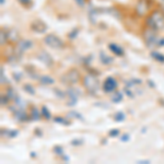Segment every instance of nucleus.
Returning <instances> with one entry per match:
<instances>
[{
    "label": "nucleus",
    "instance_id": "a211bd4d",
    "mask_svg": "<svg viewBox=\"0 0 164 164\" xmlns=\"http://www.w3.org/2000/svg\"><path fill=\"white\" fill-rule=\"evenodd\" d=\"M100 60H101V63H103V65H109V63H113V58L109 57V56H107L106 54L104 52H102L101 54H100Z\"/></svg>",
    "mask_w": 164,
    "mask_h": 164
},
{
    "label": "nucleus",
    "instance_id": "ddd939ff",
    "mask_svg": "<svg viewBox=\"0 0 164 164\" xmlns=\"http://www.w3.org/2000/svg\"><path fill=\"white\" fill-rule=\"evenodd\" d=\"M31 29L36 33H44L47 30V26L42 21H36L33 22V24L31 25Z\"/></svg>",
    "mask_w": 164,
    "mask_h": 164
},
{
    "label": "nucleus",
    "instance_id": "6e6552de",
    "mask_svg": "<svg viewBox=\"0 0 164 164\" xmlns=\"http://www.w3.org/2000/svg\"><path fill=\"white\" fill-rule=\"evenodd\" d=\"M117 87V81L115 80V78L113 77H108L105 79V81L103 82V85H102V89L105 93H112L116 90Z\"/></svg>",
    "mask_w": 164,
    "mask_h": 164
},
{
    "label": "nucleus",
    "instance_id": "7c9ffc66",
    "mask_svg": "<svg viewBox=\"0 0 164 164\" xmlns=\"http://www.w3.org/2000/svg\"><path fill=\"white\" fill-rule=\"evenodd\" d=\"M109 136L112 138H116V137L119 136V129H113V130L109 131Z\"/></svg>",
    "mask_w": 164,
    "mask_h": 164
},
{
    "label": "nucleus",
    "instance_id": "f03ea898",
    "mask_svg": "<svg viewBox=\"0 0 164 164\" xmlns=\"http://www.w3.org/2000/svg\"><path fill=\"white\" fill-rule=\"evenodd\" d=\"M80 80H81V73H80V71L76 68L69 69V70L61 77V82H63V84H67V85L77 84Z\"/></svg>",
    "mask_w": 164,
    "mask_h": 164
},
{
    "label": "nucleus",
    "instance_id": "4c0bfd02",
    "mask_svg": "<svg viewBox=\"0 0 164 164\" xmlns=\"http://www.w3.org/2000/svg\"><path fill=\"white\" fill-rule=\"evenodd\" d=\"M20 2L23 3V5H29L31 2V0H20Z\"/></svg>",
    "mask_w": 164,
    "mask_h": 164
},
{
    "label": "nucleus",
    "instance_id": "37998d69",
    "mask_svg": "<svg viewBox=\"0 0 164 164\" xmlns=\"http://www.w3.org/2000/svg\"><path fill=\"white\" fill-rule=\"evenodd\" d=\"M162 1H164V0H162Z\"/></svg>",
    "mask_w": 164,
    "mask_h": 164
},
{
    "label": "nucleus",
    "instance_id": "f8f14e48",
    "mask_svg": "<svg viewBox=\"0 0 164 164\" xmlns=\"http://www.w3.org/2000/svg\"><path fill=\"white\" fill-rule=\"evenodd\" d=\"M38 82L42 85H53L55 83V79L48 74H41L38 78Z\"/></svg>",
    "mask_w": 164,
    "mask_h": 164
},
{
    "label": "nucleus",
    "instance_id": "dca6fc26",
    "mask_svg": "<svg viewBox=\"0 0 164 164\" xmlns=\"http://www.w3.org/2000/svg\"><path fill=\"white\" fill-rule=\"evenodd\" d=\"M108 48L111 49V52H113L115 55H117V56H124V49L120 46H118V45H116V44H113V43L109 44Z\"/></svg>",
    "mask_w": 164,
    "mask_h": 164
},
{
    "label": "nucleus",
    "instance_id": "bb28decb",
    "mask_svg": "<svg viewBox=\"0 0 164 164\" xmlns=\"http://www.w3.org/2000/svg\"><path fill=\"white\" fill-rule=\"evenodd\" d=\"M13 103L18 108H24V102H23V100H22L20 96H18V97L14 100Z\"/></svg>",
    "mask_w": 164,
    "mask_h": 164
},
{
    "label": "nucleus",
    "instance_id": "20e7f679",
    "mask_svg": "<svg viewBox=\"0 0 164 164\" xmlns=\"http://www.w3.org/2000/svg\"><path fill=\"white\" fill-rule=\"evenodd\" d=\"M44 43L53 49H61L65 47V43L55 34H48L44 38Z\"/></svg>",
    "mask_w": 164,
    "mask_h": 164
},
{
    "label": "nucleus",
    "instance_id": "4468645a",
    "mask_svg": "<svg viewBox=\"0 0 164 164\" xmlns=\"http://www.w3.org/2000/svg\"><path fill=\"white\" fill-rule=\"evenodd\" d=\"M30 117H31V119H32V120H35V121H37V120L41 119L42 112L36 106H32V107H31Z\"/></svg>",
    "mask_w": 164,
    "mask_h": 164
},
{
    "label": "nucleus",
    "instance_id": "423d86ee",
    "mask_svg": "<svg viewBox=\"0 0 164 164\" xmlns=\"http://www.w3.org/2000/svg\"><path fill=\"white\" fill-rule=\"evenodd\" d=\"M32 46H33V43L31 41H29V39H21V41H19L16 43L15 54L20 57L21 55L24 54V53L26 52V50H29Z\"/></svg>",
    "mask_w": 164,
    "mask_h": 164
},
{
    "label": "nucleus",
    "instance_id": "e433bc0d",
    "mask_svg": "<svg viewBox=\"0 0 164 164\" xmlns=\"http://www.w3.org/2000/svg\"><path fill=\"white\" fill-rule=\"evenodd\" d=\"M76 1L80 7H83V5H84V0H76Z\"/></svg>",
    "mask_w": 164,
    "mask_h": 164
},
{
    "label": "nucleus",
    "instance_id": "2f4dec72",
    "mask_svg": "<svg viewBox=\"0 0 164 164\" xmlns=\"http://www.w3.org/2000/svg\"><path fill=\"white\" fill-rule=\"evenodd\" d=\"M8 101L9 98L7 95H1V106H5V105H8Z\"/></svg>",
    "mask_w": 164,
    "mask_h": 164
},
{
    "label": "nucleus",
    "instance_id": "58836bf2",
    "mask_svg": "<svg viewBox=\"0 0 164 164\" xmlns=\"http://www.w3.org/2000/svg\"><path fill=\"white\" fill-rule=\"evenodd\" d=\"M158 46H164V38L158 42Z\"/></svg>",
    "mask_w": 164,
    "mask_h": 164
},
{
    "label": "nucleus",
    "instance_id": "9d476101",
    "mask_svg": "<svg viewBox=\"0 0 164 164\" xmlns=\"http://www.w3.org/2000/svg\"><path fill=\"white\" fill-rule=\"evenodd\" d=\"M66 95L69 97V101L68 103H67L68 106H73V105H76L79 94L76 93V90H74L73 87H70V89H68V90L66 91Z\"/></svg>",
    "mask_w": 164,
    "mask_h": 164
},
{
    "label": "nucleus",
    "instance_id": "b1692460",
    "mask_svg": "<svg viewBox=\"0 0 164 164\" xmlns=\"http://www.w3.org/2000/svg\"><path fill=\"white\" fill-rule=\"evenodd\" d=\"M41 112H42V116H43L45 119H50L52 115H50V112H49V109L47 108L46 106H42Z\"/></svg>",
    "mask_w": 164,
    "mask_h": 164
},
{
    "label": "nucleus",
    "instance_id": "0eeeda50",
    "mask_svg": "<svg viewBox=\"0 0 164 164\" xmlns=\"http://www.w3.org/2000/svg\"><path fill=\"white\" fill-rule=\"evenodd\" d=\"M11 112L13 113V116L15 117V119L18 120V121H21V123H23V121H27V120L30 119V116L27 115V113L25 112L24 108H18V107L14 105V107H10Z\"/></svg>",
    "mask_w": 164,
    "mask_h": 164
},
{
    "label": "nucleus",
    "instance_id": "7ed1b4c3",
    "mask_svg": "<svg viewBox=\"0 0 164 164\" xmlns=\"http://www.w3.org/2000/svg\"><path fill=\"white\" fill-rule=\"evenodd\" d=\"M163 15H162L161 12L155 11L151 14V16H149L147 19V25L148 27L153 29V30H160L162 26H163Z\"/></svg>",
    "mask_w": 164,
    "mask_h": 164
},
{
    "label": "nucleus",
    "instance_id": "c85d7f7f",
    "mask_svg": "<svg viewBox=\"0 0 164 164\" xmlns=\"http://www.w3.org/2000/svg\"><path fill=\"white\" fill-rule=\"evenodd\" d=\"M7 83V78H5V68L3 66H1V84H5Z\"/></svg>",
    "mask_w": 164,
    "mask_h": 164
},
{
    "label": "nucleus",
    "instance_id": "1a4fd4ad",
    "mask_svg": "<svg viewBox=\"0 0 164 164\" xmlns=\"http://www.w3.org/2000/svg\"><path fill=\"white\" fill-rule=\"evenodd\" d=\"M37 59L43 63L46 67H52L54 65V59L52 58V56L46 52V50H41L37 53Z\"/></svg>",
    "mask_w": 164,
    "mask_h": 164
},
{
    "label": "nucleus",
    "instance_id": "cd10ccee",
    "mask_svg": "<svg viewBox=\"0 0 164 164\" xmlns=\"http://www.w3.org/2000/svg\"><path fill=\"white\" fill-rule=\"evenodd\" d=\"M54 121H55V123H58V124H63V125H70V123H69V121H67L65 118L60 117V116H58V117H55Z\"/></svg>",
    "mask_w": 164,
    "mask_h": 164
},
{
    "label": "nucleus",
    "instance_id": "f3484780",
    "mask_svg": "<svg viewBox=\"0 0 164 164\" xmlns=\"http://www.w3.org/2000/svg\"><path fill=\"white\" fill-rule=\"evenodd\" d=\"M5 95L8 96V98L10 100V101H14L16 97H18V94H16L15 90H14L12 87H8L7 89H5Z\"/></svg>",
    "mask_w": 164,
    "mask_h": 164
},
{
    "label": "nucleus",
    "instance_id": "a19ab883",
    "mask_svg": "<svg viewBox=\"0 0 164 164\" xmlns=\"http://www.w3.org/2000/svg\"><path fill=\"white\" fill-rule=\"evenodd\" d=\"M148 82L150 83V84H149V85H150V87H154V82H153V83H152V81H148Z\"/></svg>",
    "mask_w": 164,
    "mask_h": 164
},
{
    "label": "nucleus",
    "instance_id": "393cba45",
    "mask_svg": "<svg viewBox=\"0 0 164 164\" xmlns=\"http://www.w3.org/2000/svg\"><path fill=\"white\" fill-rule=\"evenodd\" d=\"M53 150H54V152L56 153L57 155L61 156V158H63V156L65 155V152H63V148L61 147V145H55Z\"/></svg>",
    "mask_w": 164,
    "mask_h": 164
},
{
    "label": "nucleus",
    "instance_id": "c756f323",
    "mask_svg": "<svg viewBox=\"0 0 164 164\" xmlns=\"http://www.w3.org/2000/svg\"><path fill=\"white\" fill-rule=\"evenodd\" d=\"M0 35H1V46H3L5 43H7V39H8V36L5 35V33L3 31H1L0 33Z\"/></svg>",
    "mask_w": 164,
    "mask_h": 164
},
{
    "label": "nucleus",
    "instance_id": "79ce46f5",
    "mask_svg": "<svg viewBox=\"0 0 164 164\" xmlns=\"http://www.w3.org/2000/svg\"><path fill=\"white\" fill-rule=\"evenodd\" d=\"M31 155H32L33 158H35V156H36V153H35V152H31Z\"/></svg>",
    "mask_w": 164,
    "mask_h": 164
},
{
    "label": "nucleus",
    "instance_id": "f257e3e1",
    "mask_svg": "<svg viewBox=\"0 0 164 164\" xmlns=\"http://www.w3.org/2000/svg\"><path fill=\"white\" fill-rule=\"evenodd\" d=\"M83 82V87L84 89L90 93V94H95L101 87V83L98 81V79L96 78L94 74H85L82 79Z\"/></svg>",
    "mask_w": 164,
    "mask_h": 164
},
{
    "label": "nucleus",
    "instance_id": "412c9836",
    "mask_svg": "<svg viewBox=\"0 0 164 164\" xmlns=\"http://www.w3.org/2000/svg\"><path fill=\"white\" fill-rule=\"evenodd\" d=\"M151 57L154 60L159 61V63H164V55H162L159 52H152L151 53Z\"/></svg>",
    "mask_w": 164,
    "mask_h": 164
},
{
    "label": "nucleus",
    "instance_id": "5701e85b",
    "mask_svg": "<svg viewBox=\"0 0 164 164\" xmlns=\"http://www.w3.org/2000/svg\"><path fill=\"white\" fill-rule=\"evenodd\" d=\"M23 90L26 93H29V94H31V95H34V94H35V89H34V87L29 84V83H25V84L23 85Z\"/></svg>",
    "mask_w": 164,
    "mask_h": 164
},
{
    "label": "nucleus",
    "instance_id": "aec40b11",
    "mask_svg": "<svg viewBox=\"0 0 164 164\" xmlns=\"http://www.w3.org/2000/svg\"><path fill=\"white\" fill-rule=\"evenodd\" d=\"M8 39L10 42H19V33L16 32V31H10L8 33Z\"/></svg>",
    "mask_w": 164,
    "mask_h": 164
},
{
    "label": "nucleus",
    "instance_id": "9b49d317",
    "mask_svg": "<svg viewBox=\"0 0 164 164\" xmlns=\"http://www.w3.org/2000/svg\"><path fill=\"white\" fill-rule=\"evenodd\" d=\"M148 8H149V5H148L147 1L145 0H140L136 7V11L138 15H143V14L147 13Z\"/></svg>",
    "mask_w": 164,
    "mask_h": 164
},
{
    "label": "nucleus",
    "instance_id": "c9c22d12",
    "mask_svg": "<svg viewBox=\"0 0 164 164\" xmlns=\"http://www.w3.org/2000/svg\"><path fill=\"white\" fill-rule=\"evenodd\" d=\"M13 77L15 78L16 81H20L22 79V74L21 73H13Z\"/></svg>",
    "mask_w": 164,
    "mask_h": 164
},
{
    "label": "nucleus",
    "instance_id": "2eb2a0df",
    "mask_svg": "<svg viewBox=\"0 0 164 164\" xmlns=\"http://www.w3.org/2000/svg\"><path fill=\"white\" fill-rule=\"evenodd\" d=\"M19 135V130H11V129L2 128L1 129V136L5 138H14Z\"/></svg>",
    "mask_w": 164,
    "mask_h": 164
},
{
    "label": "nucleus",
    "instance_id": "4be33fe9",
    "mask_svg": "<svg viewBox=\"0 0 164 164\" xmlns=\"http://www.w3.org/2000/svg\"><path fill=\"white\" fill-rule=\"evenodd\" d=\"M25 71H26L27 73L30 74V77H32L33 79H36V80H38V78H39V76H41V74H38L37 72H36V71L34 70V69H33V67H32V66H31V69H30V67H29V66H27L26 68H25Z\"/></svg>",
    "mask_w": 164,
    "mask_h": 164
},
{
    "label": "nucleus",
    "instance_id": "473e14b6",
    "mask_svg": "<svg viewBox=\"0 0 164 164\" xmlns=\"http://www.w3.org/2000/svg\"><path fill=\"white\" fill-rule=\"evenodd\" d=\"M82 143H83V140L82 139H74L71 141V145H76V147H79V145H81Z\"/></svg>",
    "mask_w": 164,
    "mask_h": 164
},
{
    "label": "nucleus",
    "instance_id": "f704fd0d",
    "mask_svg": "<svg viewBox=\"0 0 164 164\" xmlns=\"http://www.w3.org/2000/svg\"><path fill=\"white\" fill-rule=\"evenodd\" d=\"M70 114H71V115H73L74 117H78V118H79V119H80V120H83V117H82V116H81V115H80V114H79V113H76V112H72V113H70Z\"/></svg>",
    "mask_w": 164,
    "mask_h": 164
},
{
    "label": "nucleus",
    "instance_id": "6ab92c4d",
    "mask_svg": "<svg viewBox=\"0 0 164 164\" xmlns=\"http://www.w3.org/2000/svg\"><path fill=\"white\" fill-rule=\"evenodd\" d=\"M123 98H124L123 93L119 92V91H116L112 95V102L113 103H120V102L123 101Z\"/></svg>",
    "mask_w": 164,
    "mask_h": 164
},
{
    "label": "nucleus",
    "instance_id": "72a5a7b5",
    "mask_svg": "<svg viewBox=\"0 0 164 164\" xmlns=\"http://www.w3.org/2000/svg\"><path fill=\"white\" fill-rule=\"evenodd\" d=\"M128 140H129V135H123V136L120 137V141L126 142L128 141Z\"/></svg>",
    "mask_w": 164,
    "mask_h": 164
},
{
    "label": "nucleus",
    "instance_id": "a878e982",
    "mask_svg": "<svg viewBox=\"0 0 164 164\" xmlns=\"http://www.w3.org/2000/svg\"><path fill=\"white\" fill-rule=\"evenodd\" d=\"M126 118L125 114H124L123 112H117L116 114L114 115V119L115 121H124Z\"/></svg>",
    "mask_w": 164,
    "mask_h": 164
},
{
    "label": "nucleus",
    "instance_id": "39448f33",
    "mask_svg": "<svg viewBox=\"0 0 164 164\" xmlns=\"http://www.w3.org/2000/svg\"><path fill=\"white\" fill-rule=\"evenodd\" d=\"M143 37H145V44H147L149 47H152L154 45H158V38H156V32L155 30H153V29H150L149 27V30H147L143 34Z\"/></svg>",
    "mask_w": 164,
    "mask_h": 164
},
{
    "label": "nucleus",
    "instance_id": "ea45409f",
    "mask_svg": "<svg viewBox=\"0 0 164 164\" xmlns=\"http://www.w3.org/2000/svg\"><path fill=\"white\" fill-rule=\"evenodd\" d=\"M138 163H150V161H148V160H141V161H138Z\"/></svg>",
    "mask_w": 164,
    "mask_h": 164
}]
</instances>
